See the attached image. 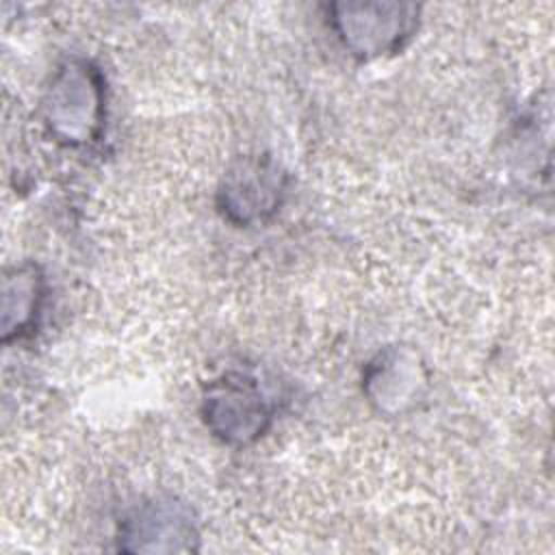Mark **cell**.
Masks as SVG:
<instances>
[{
    "instance_id": "6da1fadb",
    "label": "cell",
    "mask_w": 555,
    "mask_h": 555,
    "mask_svg": "<svg viewBox=\"0 0 555 555\" xmlns=\"http://www.w3.org/2000/svg\"><path fill=\"white\" fill-rule=\"evenodd\" d=\"M334 24L360 56H379L395 50L414 26V7L408 4H345Z\"/></svg>"
},
{
    "instance_id": "7a4b0ae2",
    "label": "cell",
    "mask_w": 555,
    "mask_h": 555,
    "mask_svg": "<svg viewBox=\"0 0 555 555\" xmlns=\"http://www.w3.org/2000/svg\"><path fill=\"white\" fill-rule=\"evenodd\" d=\"M102 93L87 65L61 69L50 89V126L69 143H85L100 124Z\"/></svg>"
},
{
    "instance_id": "3957f363",
    "label": "cell",
    "mask_w": 555,
    "mask_h": 555,
    "mask_svg": "<svg viewBox=\"0 0 555 555\" xmlns=\"http://www.w3.org/2000/svg\"><path fill=\"white\" fill-rule=\"evenodd\" d=\"M206 421L223 440L247 442L264 429L269 408L251 382L223 377L206 395Z\"/></svg>"
},
{
    "instance_id": "277c9868",
    "label": "cell",
    "mask_w": 555,
    "mask_h": 555,
    "mask_svg": "<svg viewBox=\"0 0 555 555\" xmlns=\"http://www.w3.org/2000/svg\"><path fill=\"white\" fill-rule=\"evenodd\" d=\"M278 182L260 165H243L225 182L228 210H236L241 219L249 221L271 210L275 204Z\"/></svg>"
},
{
    "instance_id": "5b68a950",
    "label": "cell",
    "mask_w": 555,
    "mask_h": 555,
    "mask_svg": "<svg viewBox=\"0 0 555 555\" xmlns=\"http://www.w3.org/2000/svg\"><path fill=\"white\" fill-rule=\"evenodd\" d=\"M191 535V527H186L184 520H171V516L165 509H156V512H145L141 514L137 520H130V529H128V540H139L141 542L134 546V551H139V546L143 544V540H186Z\"/></svg>"
}]
</instances>
